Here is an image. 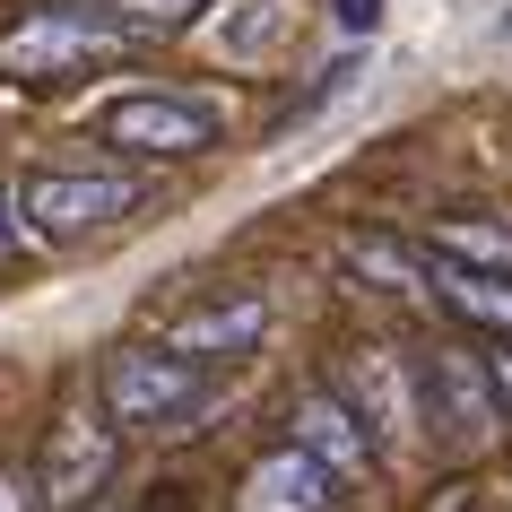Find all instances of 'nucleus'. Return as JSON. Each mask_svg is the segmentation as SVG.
<instances>
[{"mask_svg": "<svg viewBox=\"0 0 512 512\" xmlns=\"http://www.w3.org/2000/svg\"><path fill=\"white\" fill-rule=\"evenodd\" d=\"M131 44L139 35L113 18L105 0H35L27 18L0 35V79L53 87V79H70V70H96V61L131 53Z\"/></svg>", "mask_w": 512, "mask_h": 512, "instance_id": "nucleus-1", "label": "nucleus"}, {"mask_svg": "<svg viewBox=\"0 0 512 512\" xmlns=\"http://www.w3.org/2000/svg\"><path fill=\"white\" fill-rule=\"evenodd\" d=\"M200 400H209V365L174 356L165 339L105 356V417L113 426H183Z\"/></svg>", "mask_w": 512, "mask_h": 512, "instance_id": "nucleus-2", "label": "nucleus"}, {"mask_svg": "<svg viewBox=\"0 0 512 512\" xmlns=\"http://www.w3.org/2000/svg\"><path fill=\"white\" fill-rule=\"evenodd\" d=\"M9 209L27 217L44 243H79V235H96V226H113V217H131L139 183L131 174H27Z\"/></svg>", "mask_w": 512, "mask_h": 512, "instance_id": "nucleus-3", "label": "nucleus"}, {"mask_svg": "<svg viewBox=\"0 0 512 512\" xmlns=\"http://www.w3.org/2000/svg\"><path fill=\"white\" fill-rule=\"evenodd\" d=\"M330 400L356 417V434H365L374 452H408V443H417V382H408V365L391 348H348Z\"/></svg>", "mask_w": 512, "mask_h": 512, "instance_id": "nucleus-4", "label": "nucleus"}, {"mask_svg": "<svg viewBox=\"0 0 512 512\" xmlns=\"http://www.w3.org/2000/svg\"><path fill=\"white\" fill-rule=\"evenodd\" d=\"M96 139L122 148V157H200V148L217 139V113L200 105V96L148 87V96H113V105L96 113Z\"/></svg>", "mask_w": 512, "mask_h": 512, "instance_id": "nucleus-5", "label": "nucleus"}, {"mask_svg": "<svg viewBox=\"0 0 512 512\" xmlns=\"http://www.w3.org/2000/svg\"><path fill=\"white\" fill-rule=\"evenodd\" d=\"M113 478V426L105 408H61L53 443H44V460H35V495H44V512H79L96 486Z\"/></svg>", "mask_w": 512, "mask_h": 512, "instance_id": "nucleus-6", "label": "nucleus"}, {"mask_svg": "<svg viewBox=\"0 0 512 512\" xmlns=\"http://www.w3.org/2000/svg\"><path fill=\"white\" fill-rule=\"evenodd\" d=\"M261 330H270V296H217V304H191L165 330V348L191 356V365H217V356H252Z\"/></svg>", "mask_w": 512, "mask_h": 512, "instance_id": "nucleus-7", "label": "nucleus"}, {"mask_svg": "<svg viewBox=\"0 0 512 512\" xmlns=\"http://www.w3.org/2000/svg\"><path fill=\"white\" fill-rule=\"evenodd\" d=\"M287 426H296L287 443H296V452L313 460L322 478H365V469H374V443L356 434V417H348L339 400H330V391H296Z\"/></svg>", "mask_w": 512, "mask_h": 512, "instance_id": "nucleus-8", "label": "nucleus"}, {"mask_svg": "<svg viewBox=\"0 0 512 512\" xmlns=\"http://www.w3.org/2000/svg\"><path fill=\"white\" fill-rule=\"evenodd\" d=\"M426 400H443V426H452V443H486L495 434V391H486V365L469 348H434L426 365Z\"/></svg>", "mask_w": 512, "mask_h": 512, "instance_id": "nucleus-9", "label": "nucleus"}, {"mask_svg": "<svg viewBox=\"0 0 512 512\" xmlns=\"http://www.w3.org/2000/svg\"><path fill=\"white\" fill-rule=\"evenodd\" d=\"M235 512H330V478L296 452V443H278L270 460H252V469H243Z\"/></svg>", "mask_w": 512, "mask_h": 512, "instance_id": "nucleus-10", "label": "nucleus"}, {"mask_svg": "<svg viewBox=\"0 0 512 512\" xmlns=\"http://www.w3.org/2000/svg\"><path fill=\"white\" fill-rule=\"evenodd\" d=\"M287 18H296L287 0H217V18H209V53L252 70V61H270L278 44H287Z\"/></svg>", "mask_w": 512, "mask_h": 512, "instance_id": "nucleus-11", "label": "nucleus"}, {"mask_svg": "<svg viewBox=\"0 0 512 512\" xmlns=\"http://www.w3.org/2000/svg\"><path fill=\"white\" fill-rule=\"evenodd\" d=\"M426 287H434L443 304H452L460 322L495 330V339L512 348V278H486V270H452V261H434V270H426Z\"/></svg>", "mask_w": 512, "mask_h": 512, "instance_id": "nucleus-12", "label": "nucleus"}, {"mask_svg": "<svg viewBox=\"0 0 512 512\" xmlns=\"http://www.w3.org/2000/svg\"><path fill=\"white\" fill-rule=\"evenodd\" d=\"M434 261L504 278V270H512V226H486V217H452V226H434Z\"/></svg>", "mask_w": 512, "mask_h": 512, "instance_id": "nucleus-13", "label": "nucleus"}, {"mask_svg": "<svg viewBox=\"0 0 512 512\" xmlns=\"http://www.w3.org/2000/svg\"><path fill=\"white\" fill-rule=\"evenodd\" d=\"M356 79H365V61H330V70H322V79H313V96H296V105H287V113H278V122H270V131H296V122H313V113H322L330 105V96H348V87Z\"/></svg>", "mask_w": 512, "mask_h": 512, "instance_id": "nucleus-14", "label": "nucleus"}, {"mask_svg": "<svg viewBox=\"0 0 512 512\" xmlns=\"http://www.w3.org/2000/svg\"><path fill=\"white\" fill-rule=\"evenodd\" d=\"M348 261H356V270H374V278H391V287H426V270L408 261L400 243H382V235H356V243H348Z\"/></svg>", "mask_w": 512, "mask_h": 512, "instance_id": "nucleus-15", "label": "nucleus"}, {"mask_svg": "<svg viewBox=\"0 0 512 512\" xmlns=\"http://www.w3.org/2000/svg\"><path fill=\"white\" fill-rule=\"evenodd\" d=\"M105 9H113V18H122L131 35H165V27H183L200 0H105Z\"/></svg>", "mask_w": 512, "mask_h": 512, "instance_id": "nucleus-16", "label": "nucleus"}, {"mask_svg": "<svg viewBox=\"0 0 512 512\" xmlns=\"http://www.w3.org/2000/svg\"><path fill=\"white\" fill-rule=\"evenodd\" d=\"M0 512H44V495H35V469H0Z\"/></svg>", "mask_w": 512, "mask_h": 512, "instance_id": "nucleus-17", "label": "nucleus"}, {"mask_svg": "<svg viewBox=\"0 0 512 512\" xmlns=\"http://www.w3.org/2000/svg\"><path fill=\"white\" fill-rule=\"evenodd\" d=\"M339 27H348V35H374L382 27V0H339Z\"/></svg>", "mask_w": 512, "mask_h": 512, "instance_id": "nucleus-18", "label": "nucleus"}, {"mask_svg": "<svg viewBox=\"0 0 512 512\" xmlns=\"http://www.w3.org/2000/svg\"><path fill=\"white\" fill-rule=\"evenodd\" d=\"M486 391H495V408H512V348L486 356Z\"/></svg>", "mask_w": 512, "mask_h": 512, "instance_id": "nucleus-19", "label": "nucleus"}, {"mask_svg": "<svg viewBox=\"0 0 512 512\" xmlns=\"http://www.w3.org/2000/svg\"><path fill=\"white\" fill-rule=\"evenodd\" d=\"M18 261V209H9V191H0V270Z\"/></svg>", "mask_w": 512, "mask_h": 512, "instance_id": "nucleus-20", "label": "nucleus"}]
</instances>
